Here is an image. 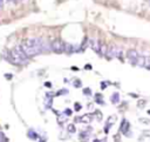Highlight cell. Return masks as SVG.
I'll use <instances>...</instances> for the list:
<instances>
[{
  "mask_svg": "<svg viewBox=\"0 0 150 142\" xmlns=\"http://www.w3.org/2000/svg\"><path fill=\"white\" fill-rule=\"evenodd\" d=\"M50 49L58 54H61L65 52V42L60 39H54L50 42Z\"/></svg>",
  "mask_w": 150,
  "mask_h": 142,
  "instance_id": "1",
  "label": "cell"
},
{
  "mask_svg": "<svg viewBox=\"0 0 150 142\" xmlns=\"http://www.w3.org/2000/svg\"><path fill=\"white\" fill-rule=\"evenodd\" d=\"M122 52L120 50V48L117 47L116 45H110L109 47H107V52H106V56L107 59H113V58H117V56H121Z\"/></svg>",
  "mask_w": 150,
  "mask_h": 142,
  "instance_id": "2",
  "label": "cell"
},
{
  "mask_svg": "<svg viewBox=\"0 0 150 142\" xmlns=\"http://www.w3.org/2000/svg\"><path fill=\"white\" fill-rule=\"evenodd\" d=\"M6 58H7V60H9L12 64H15V65H25V64H27V61H25L24 59L20 58V56L18 55V54L15 53L13 49L9 50Z\"/></svg>",
  "mask_w": 150,
  "mask_h": 142,
  "instance_id": "3",
  "label": "cell"
},
{
  "mask_svg": "<svg viewBox=\"0 0 150 142\" xmlns=\"http://www.w3.org/2000/svg\"><path fill=\"white\" fill-rule=\"evenodd\" d=\"M13 50H14V52H15V53H17L21 59H24L25 61L28 62V59H29V58L26 55V53H25V50H24V48L21 47V45H17V46L13 48Z\"/></svg>",
  "mask_w": 150,
  "mask_h": 142,
  "instance_id": "4",
  "label": "cell"
},
{
  "mask_svg": "<svg viewBox=\"0 0 150 142\" xmlns=\"http://www.w3.org/2000/svg\"><path fill=\"white\" fill-rule=\"evenodd\" d=\"M81 48L78 47L76 45H72V44H67L65 42V53H68V54H72L75 53V52H79Z\"/></svg>",
  "mask_w": 150,
  "mask_h": 142,
  "instance_id": "5",
  "label": "cell"
},
{
  "mask_svg": "<svg viewBox=\"0 0 150 142\" xmlns=\"http://www.w3.org/2000/svg\"><path fill=\"white\" fill-rule=\"evenodd\" d=\"M138 56H140L138 52H137V50H135V49H129L128 52H127V58L130 60L133 65H135V62H136V60H137V58H138Z\"/></svg>",
  "mask_w": 150,
  "mask_h": 142,
  "instance_id": "6",
  "label": "cell"
},
{
  "mask_svg": "<svg viewBox=\"0 0 150 142\" xmlns=\"http://www.w3.org/2000/svg\"><path fill=\"white\" fill-rule=\"evenodd\" d=\"M129 130V122L128 121L123 120L122 121V125H121V131H122L124 135H127V131Z\"/></svg>",
  "mask_w": 150,
  "mask_h": 142,
  "instance_id": "7",
  "label": "cell"
},
{
  "mask_svg": "<svg viewBox=\"0 0 150 142\" xmlns=\"http://www.w3.org/2000/svg\"><path fill=\"white\" fill-rule=\"evenodd\" d=\"M27 135H28V137H29V139H32V140H36L38 137H39V136H38V134H36L33 129H29V130H28V133H27Z\"/></svg>",
  "mask_w": 150,
  "mask_h": 142,
  "instance_id": "8",
  "label": "cell"
},
{
  "mask_svg": "<svg viewBox=\"0 0 150 142\" xmlns=\"http://www.w3.org/2000/svg\"><path fill=\"white\" fill-rule=\"evenodd\" d=\"M143 67L147 68V69H150V55H145V60H144Z\"/></svg>",
  "mask_w": 150,
  "mask_h": 142,
  "instance_id": "9",
  "label": "cell"
},
{
  "mask_svg": "<svg viewBox=\"0 0 150 142\" xmlns=\"http://www.w3.org/2000/svg\"><path fill=\"white\" fill-rule=\"evenodd\" d=\"M119 101H120L119 94H117V93H114V94H113V96H111V102H113V103H117Z\"/></svg>",
  "mask_w": 150,
  "mask_h": 142,
  "instance_id": "10",
  "label": "cell"
},
{
  "mask_svg": "<svg viewBox=\"0 0 150 142\" xmlns=\"http://www.w3.org/2000/svg\"><path fill=\"white\" fill-rule=\"evenodd\" d=\"M67 130L69 131V133H75L76 131V129H75V126L74 125H68V127H67Z\"/></svg>",
  "mask_w": 150,
  "mask_h": 142,
  "instance_id": "11",
  "label": "cell"
},
{
  "mask_svg": "<svg viewBox=\"0 0 150 142\" xmlns=\"http://www.w3.org/2000/svg\"><path fill=\"white\" fill-rule=\"evenodd\" d=\"M145 103H147L145 102V100H140L138 102H137V106H138L140 108H143V107L145 106Z\"/></svg>",
  "mask_w": 150,
  "mask_h": 142,
  "instance_id": "12",
  "label": "cell"
},
{
  "mask_svg": "<svg viewBox=\"0 0 150 142\" xmlns=\"http://www.w3.org/2000/svg\"><path fill=\"white\" fill-rule=\"evenodd\" d=\"M83 94L84 95H90V94H92V90H90L89 88H84L83 89Z\"/></svg>",
  "mask_w": 150,
  "mask_h": 142,
  "instance_id": "13",
  "label": "cell"
},
{
  "mask_svg": "<svg viewBox=\"0 0 150 142\" xmlns=\"http://www.w3.org/2000/svg\"><path fill=\"white\" fill-rule=\"evenodd\" d=\"M4 141H5V135L0 131V142H4Z\"/></svg>",
  "mask_w": 150,
  "mask_h": 142,
  "instance_id": "14",
  "label": "cell"
},
{
  "mask_svg": "<svg viewBox=\"0 0 150 142\" xmlns=\"http://www.w3.org/2000/svg\"><path fill=\"white\" fill-rule=\"evenodd\" d=\"M81 109V105H79V103H75V110L79 111Z\"/></svg>",
  "mask_w": 150,
  "mask_h": 142,
  "instance_id": "15",
  "label": "cell"
},
{
  "mask_svg": "<svg viewBox=\"0 0 150 142\" xmlns=\"http://www.w3.org/2000/svg\"><path fill=\"white\" fill-rule=\"evenodd\" d=\"M65 114L70 115V114H72V110H70V109H66V111H65Z\"/></svg>",
  "mask_w": 150,
  "mask_h": 142,
  "instance_id": "16",
  "label": "cell"
},
{
  "mask_svg": "<svg viewBox=\"0 0 150 142\" xmlns=\"http://www.w3.org/2000/svg\"><path fill=\"white\" fill-rule=\"evenodd\" d=\"M86 68H87V69H90V68H92V66H90V65H87Z\"/></svg>",
  "mask_w": 150,
  "mask_h": 142,
  "instance_id": "17",
  "label": "cell"
},
{
  "mask_svg": "<svg viewBox=\"0 0 150 142\" xmlns=\"http://www.w3.org/2000/svg\"><path fill=\"white\" fill-rule=\"evenodd\" d=\"M94 142H100V141H99V140H94Z\"/></svg>",
  "mask_w": 150,
  "mask_h": 142,
  "instance_id": "18",
  "label": "cell"
},
{
  "mask_svg": "<svg viewBox=\"0 0 150 142\" xmlns=\"http://www.w3.org/2000/svg\"><path fill=\"white\" fill-rule=\"evenodd\" d=\"M148 113H149V114H150V110H149V111H148Z\"/></svg>",
  "mask_w": 150,
  "mask_h": 142,
  "instance_id": "19",
  "label": "cell"
}]
</instances>
